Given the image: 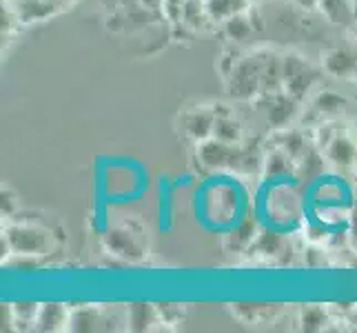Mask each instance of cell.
Listing matches in <instances>:
<instances>
[{"label": "cell", "instance_id": "277c9868", "mask_svg": "<svg viewBox=\"0 0 357 333\" xmlns=\"http://www.w3.org/2000/svg\"><path fill=\"white\" fill-rule=\"evenodd\" d=\"M295 3H298L300 7H306V9H313V7H317L319 3H322V0H295Z\"/></svg>", "mask_w": 357, "mask_h": 333}, {"label": "cell", "instance_id": "3957f363", "mask_svg": "<svg viewBox=\"0 0 357 333\" xmlns=\"http://www.w3.org/2000/svg\"><path fill=\"white\" fill-rule=\"evenodd\" d=\"M36 323L45 329H58L67 325V313L60 304H45L38 309V318H36Z\"/></svg>", "mask_w": 357, "mask_h": 333}, {"label": "cell", "instance_id": "7a4b0ae2", "mask_svg": "<svg viewBox=\"0 0 357 333\" xmlns=\"http://www.w3.org/2000/svg\"><path fill=\"white\" fill-rule=\"evenodd\" d=\"M246 9V0H206V11L213 20H231Z\"/></svg>", "mask_w": 357, "mask_h": 333}, {"label": "cell", "instance_id": "6da1fadb", "mask_svg": "<svg viewBox=\"0 0 357 333\" xmlns=\"http://www.w3.org/2000/svg\"><path fill=\"white\" fill-rule=\"evenodd\" d=\"M9 242L14 244L16 251L33 256V253H40L45 249L47 236H45L43 231H38V229L22 227V229H11L9 231Z\"/></svg>", "mask_w": 357, "mask_h": 333}]
</instances>
